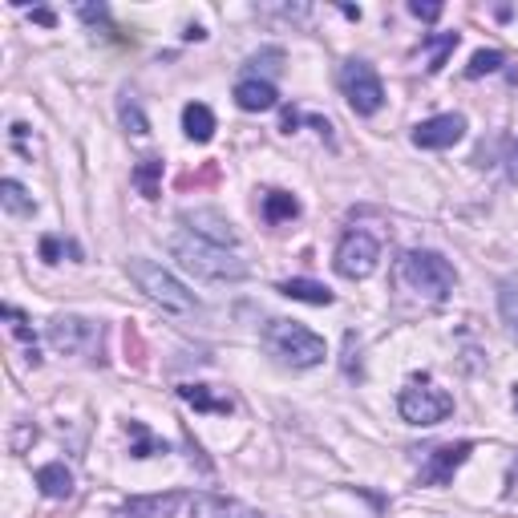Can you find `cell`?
I'll return each instance as SVG.
<instances>
[{
	"label": "cell",
	"instance_id": "1",
	"mask_svg": "<svg viewBox=\"0 0 518 518\" xmlns=\"http://www.w3.org/2000/svg\"><path fill=\"white\" fill-rule=\"evenodd\" d=\"M171 255L179 259L190 275H199V280H207V283H236L247 275V264L231 252V247L211 244V239L195 236V231H174Z\"/></svg>",
	"mask_w": 518,
	"mask_h": 518
},
{
	"label": "cell",
	"instance_id": "2",
	"mask_svg": "<svg viewBox=\"0 0 518 518\" xmlns=\"http://www.w3.org/2000/svg\"><path fill=\"white\" fill-rule=\"evenodd\" d=\"M264 345L275 361L291 365V369H312V365H320L324 356H328L324 340L296 320H272L264 328Z\"/></svg>",
	"mask_w": 518,
	"mask_h": 518
},
{
	"label": "cell",
	"instance_id": "3",
	"mask_svg": "<svg viewBox=\"0 0 518 518\" xmlns=\"http://www.w3.org/2000/svg\"><path fill=\"white\" fill-rule=\"evenodd\" d=\"M126 272H130V280L154 300V304L166 308V312H174V316H195L199 312L195 291L182 288L162 264H154V259H130Z\"/></svg>",
	"mask_w": 518,
	"mask_h": 518
},
{
	"label": "cell",
	"instance_id": "4",
	"mask_svg": "<svg viewBox=\"0 0 518 518\" xmlns=\"http://www.w3.org/2000/svg\"><path fill=\"white\" fill-rule=\"evenodd\" d=\"M401 275H405L409 288L425 291L430 300H446L449 291H454V283H458L454 264H449L446 255H438V252H409L405 259H401Z\"/></svg>",
	"mask_w": 518,
	"mask_h": 518
},
{
	"label": "cell",
	"instance_id": "5",
	"mask_svg": "<svg viewBox=\"0 0 518 518\" xmlns=\"http://www.w3.org/2000/svg\"><path fill=\"white\" fill-rule=\"evenodd\" d=\"M397 409L409 425H438L454 413V397L446 389H438L430 377H417L409 389H401Z\"/></svg>",
	"mask_w": 518,
	"mask_h": 518
},
{
	"label": "cell",
	"instance_id": "6",
	"mask_svg": "<svg viewBox=\"0 0 518 518\" xmlns=\"http://www.w3.org/2000/svg\"><path fill=\"white\" fill-rule=\"evenodd\" d=\"M340 89H345L353 114H361V118H373V114L385 106V86H381L377 69H373L369 61H345L340 65Z\"/></svg>",
	"mask_w": 518,
	"mask_h": 518
},
{
	"label": "cell",
	"instance_id": "7",
	"mask_svg": "<svg viewBox=\"0 0 518 518\" xmlns=\"http://www.w3.org/2000/svg\"><path fill=\"white\" fill-rule=\"evenodd\" d=\"M377 259H381V244L369 231H348V236L340 239L332 267H337V275H345V280H369V275L377 272Z\"/></svg>",
	"mask_w": 518,
	"mask_h": 518
},
{
	"label": "cell",
	"instance_id": "8",
	"mask_svg": "<svg viewBox=\"0 0 518 518\" xmlns=\"http://www.w3.org/2000/svg\"><path fill=\"white\" fill-rule=\"evenodd\" d=\"M474 454V441H449V446H438L425 454L421 466V486H449L454 482V470Z\"/></svg>",
	"mask_w": 518,
	"mask_h": 518
},
{
	"label": "cell",
	"instance_id": "9",
	"mask_svg": "<svg viewBox=\"0 0 518 518\" xmlns=\"http://www.w3.org/2000/svg\"><path fill=\"white\" fill-rule=\"evenodd\" d=\"M462 138H466L462 114H438V118H425L413 126V146H421V150H449Z\"/></svg>",
	"mask_w": 518,
	"mask_h": 518
},
{
	"label": "cell",
	"instance_id": "10",
	"mask_svg": "<svg viewBox=\"0 0 518 518\" xmlns=\"http://www.w3.org/2000/svg\"><path fill=\"white\" fill-rule=\"evenodd\" d=\"M94 337H97V328L89 320H81V316H57V320H49V345L57 353H81Z\"/></svg>",
	"mask_w": 518,
	"mask_h": 518
},
{
	"label": "cell",
	"instance_id": "11",
	"mask_svg": "<svg viewBox=\"0 0 518 518\" xmlns=\"http://www.w3.org/2000/svg\"><path fill=\"white\" fill-rule=\"evenodd\" d=\"M179 219L187 223V231H195V236L211 239V244H219V247H236V231H231V223L223 219L219 211H182Z\"/></svg>",
	"mask_w": 518,
	"mask_h": 518
},
{
	"label": "cell",
	"instance_id": "12",
	"mask_svg": "<svg viewBox=\"0 0 518 518\" xmlns=\"http://www.w3.org/2000/svg\"><path fill=\"white\" fill-rule=\"evenodd\" d=\"M236 106L247 114H264L280 106V94H275V86L267 78H244L236 86Z\"/></svg>",
	"mask_w": 518,
	"mask_h": 518
},
{
	"label": "cell",
	"instance_id": "13",
	"mask_svg": "<svg viewBox=\"0 0 518 518\" xmlns=\"http://www.w3.org/2000/svg\"><path fill=\"white\" fill-rule=\"evenodd\" d=\"M182 503H187V495H150V498H130V503L118 511V518H171Z\"/></svg>",
	"mask_w": 518,
	"mask_h": 518
},
{
	"label": "cell",
	"instance_id": "14",
	"mask_svg": "<svg viewBox=\"0 0 518 518\" xmlns=\"http://www.w3.org/2000/svg\"><path fill=\"white\" fill-rule=\"evenodd\" d=\"M280 296L300 300V304H316V308H328L332 300H337L328 288H324V283H316V280H283L280 283Z\"/></svg>",
	"mask_w": 518,
	"mask_h": 518
},
{
	"label": "cell",
	"instance_id": "15",
	"mask_svg": "<svg viewBox=\"0 0 518 518\" xmlns=\"http://www.w3.org/2000/svg\"><path fill=\"white\" fill-rule=\"evenodd\" d=\"M37 486L45 498H69L73 495V474L61 462H49L37 470Z\"/></svg>",
	"mask_w": 518,
	"mask_h": 518
},
{
	"label": "cell",
	"instance_id": "16",
	"mask_svg": "<svg viewBox=\"0 0 518 518\" xmlns=\"http://www.w3.org/2000/svg\"><path fill=\"white\" fill-rule=\"evenodd\" d=\"M182 130H187L190 142H211L215 138V114L207 110L203 102H190L182 110Z\"/></svg>",
	"mask_w": 518,
	"mask_h": 518
},
{
	"label": "cell",
	"instance_id": "17",
	"mask_svg": "<svg viewBox=\"0 0 518 518\" xmlns=\"http://www.w3.org/2000/svg\"><path fill=\"white\" fill-rule=\"evenodd\" d=\"M179 397L187 401L190 409H199V413H223L227 417L231 409H236L227 397H211V389L207 385H179Z\"/></svg>",
	"mask_w": 518,
	"mask_h": 518
},
{
	"label": "cell",
	"instance_id": "18",
	"mask_svg": "<svg viewBox=\"0 0 518 518\" xmlns=\"http://www.w3.org/2000/svg\"><path fill=\"white\" fill-rule=\"evenodd\" d=\"M130 179H134V187L142 190V199H158L162 195V158H142Z\"/></svg>",
	"mask_w": 518,
	"mask_h": 518
},
{
	"label": "cell",
	"instance_id": "19",
	"mask_svg": "<svg viewBox=\"0 0 518 518\" xmlns=\"http://www.w3.org/2000/svg\"><path fill=\"white\" fill-rule=\"evenodd\" d=\"M300 215V199L288 190H267L264 195V219L267 223H288Z\"/></svg>",
	"mask_w": 518,
	"mask_h": 518
},
{
	"label": "cell",
	"instance_id": "20",
	"mask_svg": "<svg viewBox=\"0 0 518 518\" xmlns=\"http://www.w3.org/2000/svg\"><path fill=\"white\" fill-rule=\"evenodd\" d=\"M498 312H503L506 332L518 340V275H506V280L498 283Z\"/></svg>",
	"mask_w": 518,
	"mask_h": 518
},
{
	"label": "cell",
	"instance_id": "21",
	"mask_svg": "<svg viewBox=\"0 0 518 518\" xmlns=\"http://www.w3.org/2000/svg\"><path fill=\"white\" fill-rule=\"evenodd\" d=\"M126 433H130V458H154V454H166V441L154 438L142 421H126Z\"/></svg>",
	"mask_w": 518,
	"mask_h": 518
},
{
	"label": "cell",
	"instance_id": "22",
	"mask_svg": "<svg viewBox=\"0 0 518 518\" xmlns=\"http://www.w3.org/2000/svg\"><path fill=\"white\" fill-rule=\"evenodd\" d=\"M0 203H5L8 215H16V219H24V215H32L37 207H32V195L21 187L16 179H5L0 182Z\"/></svg>",
	"mask_w": 518,
	"mask_h": 518
},
{
	"label": "cell",
	"instance_id": "23",
	"mask_svg": "<svg viewBox=\"0 0 518 518\" xmlns=\"http://www.w3.org/2000/svg\"><path fill=\"white\" fill-rule=\"evenodd\" d=\"M458 32H430L425 37V49H430V73H441L446 69V61H449V53L458 49Z\"/></svg>",
	"mask_w": 518,
	"mask_h": 518
},
{
	"label": "cell",
	"instance_id": "24",
	"mask_svg": "<svg viewBox=\"0 0 518 518\" xmlns=\"http://www.w3.org/2000/svg\"><path fill=\"white\" fill-rule=\"evenodd\" d=\"M118 122H122V130L134 134V138H146L150 134V122H146V114H142V106L134 102V94L118 97Z\"/></svg>",
	"mask_w": 518,
	"mask_h": 518
},
{
	"label": "cell",
	"instance_id": "25",
	"mask_svg": "<svg viewBox=\"0 0 518 518\" xmlns=\"http://www.w3.org/2000/svg\"><path fill=\"white\" fill-rule=\"evenodd\" d=\"M506 57L498 53V49H478V53L470 57V65H466V78H486V73H498L503 69Z\"/></svg>",
	"mask_w": 518,
	"mask_h": 518
},
{
	"label": "cell",
	"instance_id": "26",
	"mask_svg": "<svg viewBox=\"0 0 518 518\" xmlns=\"http://www.w3.org/2000/svg\"><path fill=\"white\" fill-rule=\"evenodd\" d=\"M283 61H288V57H283V49H259L247 65L255 69V78H259V69H264L267 78H275V73H283Z\"/></svg>",
	"mask_w": 518,
	"mask_h": 518
},
{
	"label": "cell",
	"instance_id": "27",
	"mask_svg": "<svg viewBox=\"0 0 518 518\" xmlns=\"http://www.w3.org/2000/svg\"><path fill=\"white\" fill-rule=\"evenodd\" d=\"M207 511H211V518H264V514L247 511V506H239V503H227V498H211Z\"/></svg>",
	"mask_w": 518,
	"mask_h": 518
},
{
	"label": "cell",
	"instance_id": "28",
	"mask_svg": "<svg viewBox=\"0 0 518 518\" xmlns=\"http://www.w3.org/2000/svg\"><path fill=\"white\" fill-rule=\"evenodd\" d=\"M5 316H8V320H13V337H16V340H24V345H32V348H37V337H32L29 320H24V316L16 312L13 304H5Z\"/></svg>",
	"mask_w": 518,
	"mask_h": 518
},
{
	"label": "cell",
	"instance_id": "29",
	"mask_svg": "<svg viewBox=\"0 0 518 518\" xmlns=\"http://www.w3.org/2000/svg\"><path fill=\"white\" fill-rule=\"evenodd\" d=\"M126 356L134 365H146V345H142L138 324H126Z\"/></svg>",
	"mask_w": 518,
	"mask_h": 518
},
{
	"label": "cell",
	"instance_id": "30",
	"mask_svg": "<svg viewBox=\"0 0 518 518\" xmlns=\"http://www.w3.org/2000/svg\"><path fill=\"white\" fill-rule=\"evenodd\" d=\"M215 179H219V166L207 162V166H203V174H182L179 187H182V190H190V187H199V182H215Z\"/></svg>",
	"mask_w": 518,
	"mask_h": 518
},
{
	"label": "cell",
	"instance_id": "31",
	"mask_svg": "<svg viewBox=\"0 0 518 518\" xmlns=\"http://www.w3.org/2000/svg\"><path fill=\"white\" fill-rule=\"evenodd\" d=\"M409 13H413L417 21L433 24V21H441V13H446V8H441V5H421V0H413V5H409Z\"/></svg>",
	"mask_w": 518,
	"mask_h": 518
},
{
	"label": "cell",
	"instance_id": "32",
	"mask_svg": "<svg viewBox=\"0 0 518 518\" xmlns=\"http://www.w3.org/2000/svg\"><path fill=\"white\" fill-rule=\"evenodd\" d=\"M61 252H65V247H61V239H57V236L41 239V259H45V264H61Z\"/></svg>",
	"mask_w": 518,
	"mask_h": 518
},
{
	"label": "cell",
	"instance_id": "33",
	"mask_svg": "<svg viewBox=\"0 0 518 518\" xmlns=\"http://www.w3.org/2000/svg\"><path fill=\"white\" fill-rule=\"evenodd\" d=\"M32 21H37V24H45V29H53V24H57V16H53V8H32Z\"/></svg>",
	"mask_w": 518,
	"mask_h": 518
},
{
	"label": "cell",
	"instance_id": "34",
	"mask_svg": "<svg viewBox=\"0 0 518 518\" xmlns=\"http://www.w3.org/2000/svg\"><path fill=\"white\" fill-rule=\"evenodd\" d=\"M300 122H304V118H300L296 110H283V118H280V130H283V134H291V130L300 126Z\"/></svg>",
	"mask_w": 518,
	"mask_h": 518
},
{
	"label": "cell",
	"instance_id": "35",
	"mask_svg": "<svg viewBox=\"0 0 518 518\" xmlns=\"http://www.w3.org/2000/svg\"><path fill=\"white\" fill-rule=\"evenodd\" d=\"M182 37H187V41H203V37H207V32H203V29H199V24H190V29H187V32H182Z\"/></svg>",
	"mask_w": 518,
	"mask_h": 518
},
{
	"label": "cell",
	"instance_id": "36",
	"mask_svg": "<svg viewBox=\"0 0 518 518\" xmlns=\"http://www.w3.org/2000/svg\"><path fill=\"white\" fill-rule=\"evenodd\" d=\"M514 409H518V385H514Z\"/></svg>",
	"mask_w": 518,
	"mask_h": 518
},
{
	"label": "cell",
	"instance_id": "37",
	"mask_svg": "<svg viewBox=\"0 0 518 518\" xmlns=\"http://www.w3.org/2000/svg\"><path fill=\"white\" fill-rule=\"evenodd\" d=\"M514 162H518V142H514Z\"/></svg>",
	"mask_w": 518,
	"mask_h": 518
},
{
	"label": "cell",
	"instance_id": "38",
	"mask_svg": "<svg viewBox=\"0 0 518 518\" xmlns=\"http://www.w3.org/2000/svg\"><path fill=\"white\" fill-rule=\"evenodd\" d=\"M514 474H518V462H514Z\"/></svg>",
	"mask_w": 518,
	"mask_h": 518
}]
</instances>
